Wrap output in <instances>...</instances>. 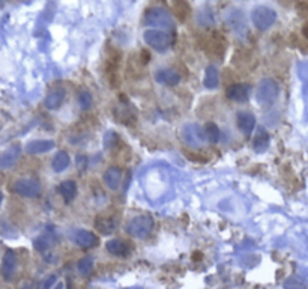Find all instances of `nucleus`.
<instances>
[{
  "label": "nucleus",
  "instance_id": "obj_1",
  "mask_svg": "<svg viewBox=\"0 0 308 289\" xmlns=\"http://www.w3.org/2000/svg\"><path fill=\"white\" fill-rule=\"evenodd\" d=\"M153 227H155L153 219L150 215L144 214V215H137L132 220H129L128 225H126V232L134 238L144 240L152 233Z\"/></svg>",
  "mask_w": 308,
  "mask_h": 289
},
{
  "label": "nucleus",
  "instance_id": "obj_2",
  "mask_svg": "<svg viewBox=\"0 0 308 289\" xmlns=\"http://www.w3.org/2000/svg\"><path fill=\"white\" fill-rule=\"evenodd\" d=\"M144 42L158 53H164L171 45V37L161 29H147L143 33Z\"/></svg>",
  "mask_w": 308,
  "mask_h": 289
},
{
  "label": "nucleus",
  "instance_id": "obj_3",
  "mask_svg": "<svg viewBox=\"0 0 308 289\" xmlns=\"http://www.w3.org/2000/svg\"><path fill=\"white\" fill-rule=\"evenodd\" d=\"M144 24L146 26H150L153 29H158V27H167V29H171L173 27V20H171V15L170 12L161 8V6H153V8H149L144 14Z\"/></svg>",
  "mask_w": 308,
  "mask_h": 289
},
{
  "label": "nucleus",
  "instance_id": "obj_4",
  "mask_svg": "<svg viewBox=\"0 0 308 289\" xmlns=\"http://www.w3.org/2000/svg\"><path fill=\"white\" fill-rule=\"evenodd\" d=\"M251 21L254 24L256 29L259 30H267L269 27H272L277 21V12L265 5H260L257 8L253 9L251 12Z\"/></svg>",
  "mask_w": 308,
  "mask_h": 289
},
{
  "label": "nucleus",
  "instance_id": "obj_5",
  "mask_svg": "<svg viewBox=\"0 0 308 289\" xmlns=\"http://www.w3.org/2000/svg\"><path fill=\"white\" fill-rule=\"evenodd\" d=\"M278 84L274 79H263L257 86V101L263 105L272 104L278 97Z\"/></svg>",
  "mask_w": 308,
  "mask_h": 289
},
{
  "label": "nucleus",
  "instance_id": "obj_6",
  "mask_svg": "<svg viewBox=\"0 0 308 289\" xmlns=\"http://www.w3.org/2000/svg\"><path fill=\"white\" fill-rule=\"evenodd\" d=\"M12 190H14V193L20 194L23 197H30V199L40 197L42 191L40 181L35 179V178H23V179H18L14 184Z\"/></svg>",
  "mask_w": 308,
  "mask_h": 289
},
{
  "label": "nucleus",
  "instance_id": "obj_7",
  "mask_svg": "<svg viewBox=\"0 0 308 289\" xmlns=\"http://www.w3.org/2000/svg\"><path fill=\"white\" fill-rule=\"evenodd\" d=\"M251 86L246 83H236V84H230L226 89V97L228 100L235 101V103H245L251 97Z\"/></svg>",
  "mask_w": 308,
  "mask_h": 289
},
{
  "label": "nucleus",
  "instance_id": "obj_8",
  "mask_svg": "<svg viewBox=\"0 0 308 289\" xmlns=\"http://www.w3.org/2000/svg\"><path fill=\"white\" fill-rule=\"evenodd\" d=\"M17 256L12 250H6L3 258H2V265H0V273L5 282H11L15 276L17 271Z\"/></svg>",
  "mask_w": 308,
  "mask_h": 289
},
{
  "label": "nucleus",
  "instance_id": "obj_9",
  "mask_svg": "<svg viewBox=\"0 0 308 289\" xmlns=\"http://www.w3.org/2000/svg\"><path fill=\"white\" fill-rule=\"evenodd\" d=\"M20 144H12L8 149L2 151L0 152V170H6L15 165L20 157Z\"/></svg>",
  "mask_w": 308,
  "mask_h": 289
},
{
  "label": "nucleus",
  "instance_id": "obj_10",
  "mask_svg": "<svg viewBox=\"0 0 308 289\" xmlns=\"http://www.w3.org/2000/svg\"><path fill=\"white\" fill-rule=\"evenodd\" d=\"M155 80L164 86H176L181 82V74L173 68H161L155 73Z\"/></svg>",
  "mask_w": 308,
  "mask_h": 289
},
{
  "label": "nucleus",
  "instance_id": "obj_11",
  "mask_svg": "<svg viewBox=\"0 0 308 289\" xmlns=\"http://www.w3.org/2000/svg\"><path fill=\"white\" fill-rule=\"evenodd\" d=\"M72 238H74V243L82 248H92L98 246V243H100L98 237L93 232H89V230H84V229L77 230Z\"/></svg>",
  "mask_w": 308,
  "mask_h": 289
},
{
  "label": "nucleus",
  "instance_id": "obj_12",
  "mask_svg": "<svg viewBox=\"0 0 308 289\" xmlns=\"http://www.w3.org/2000/svg\"><path fill=\"white\" fill-rule=\"evenodd\" d=\"M56 146L54 140H47V139H38V140H32L26 144V152L29 155H38V154H45L48 151H51Z\"/></svg>",
  "mask_w": 308,
  "mask_h": 289
},
{
  "label": "nucleus",
  "instance_id": "obj_13",
  "mask_svg": "<svg viewBox=\"0 0 308 289\" xmlns=\"http://www.w3.org/2000/svg\"><path fill=\"white\" fill-rule=\"evenodd\" d=\"M236 124L244 134H251L256 128V116L251 112H239L236 115Z\"/></svg>",
  "mask_w": 308,
  "mask_h": 289
},
{
  "label": "nucleus",
  "instance_id": "obj_14",
  "mask_svg": "<svg viewBox=\"0 0 308 289\" xmlns=\"http://www.w3.org/2000/svg\"><path fill=\"white\" fill-rule=\"evenodd\" d=\"M103 179L104 184L108 187L110 190H118L119 186H121V183H122V169L116 167V166L107 169L105 173H104Z\"/></svg>",
  "mask_w": 308,
  "mask_h": 289
},
{
  "label": "nucleus",
  "instance_id": "obj_15",
  "mask_svg": "<svg viewBox=\"0 0 308 289\" xmlns=\"http://www.w3.org/2000/svg\"><path fill=\"white\" fill-rule=\"evenodd\" d=\"M65 95H66V92H65V89L63 87H54V89H51L48 94H47V97H45V107L48 109V110H56V109H59L63 103V100H65Z\"/></svg>",
  "mask_w": 308,
  "mask_h": 289
},
{
  "label": "nucleus",
  "instance_id": "obj_16",
  "mask_svg": "<svg viewBox=\"0 0 308 289\" xmlns=\"http://www.w3.org/2000/svg\"><path fill=\"white\" fill-rule=\"evenodd\" d=\"M105 248L110 255L113 256H119V258H125L129 255V247L126 246V243L123 240H119V238H114V240H110L107 241L105 244Z\"/></svg>",
  "mask_w": 308,
  "mask_h": 289
},
{
  "label": "nucleus",
  "instance_id": "obj_17",
  "mask_svg": "<svg viewBox=\"0 0 308 289\" xmlns=\"http://www.w3.org/2000/svg\"><path fill=\"white\" fill-rule=\"evenodd\" d=\"M59 193L63 197L65 204H71L77 196V184L72 179H66L59 186Z\"/></svg>",
  "mask_w": 308,
  "mask_h": 289
},
{
  "label": "nucleus",
  "instance_id": "obj_18",
  "mask_svg": "<svg viewBox=\"0 0 308 289\" xmlns=\"http://www.w3.org/2000/svg\"><path fill=\"white\" fill-rule=\"evenodd\" d=\"M203 84L206 89H217L220 84V77H218V69L215 65H207L205 69V79Z\"/></svg>",
  "mask_w": 308,
  "mask_h": 289
},
{
  "label": "nucleus",
  "instance_id": "obj_19",
  "mask_svg": "<svg viewBox=\"0 0 308 289\" xmlns=\"http://www.w3.org/2000/svg\"><path fill=\"white\" fill-rule=\"evenodd\" d=\"M93 225L95 229L104 235H111L116 230V222L111 217H98Z\"/></svg>",
  "mask_w": 308,
  "mask_h": 289
},
{
  "label": "nucleus",
  "instance_id": "obj_20",
  "mask_svg": "<svg viewBox=\"0 0 308 289\" xmlns=\"http://www.w3.org/2000/svg\"><path fill=\"white\" fill-rule=\"evenodd\" d=\"M69 161H71V160H69L68 152H65V151H59V152L54 155L53 161H51V167H53L54 172L61 173V172H63L65 169H68Z\"/></svg>",
  "mask_w": 308,
  "mask_h": 289
},
{
  "label": "nucleus",
  "instance_id": "obj_21",
  "mask_svg": "<svg viewBox=\"0 0 308 289\" xmlns=\"http://www.w3.org/2000/svg\"><path fill=\"white\" fill-rule=\"evenodd\" d=\"M269 143H271L269 134H267L266 131L262 130V131L254 137V140H253V149H254L256 152L262 154V152H265L267 148H269Z\"/></svg>",
  "mask_w": 308,
  "mask_h": 289
},
{
  "label": "nucleus",
  "instance_id": "obj_22",
  "mask_svg": "<svg viewBox=\"0 0 308 289\" xmlns=\"http://www.w3.org/2000/svg\"><path fill=\"white\" fill-rule=\"evenodd\" d=\"M54 244V237L51 233H44L41 237L35 238L33 241V247L36 248L38 251H45Z\"/></svg>",
  "mask_w": 308,
  "mask_h": 289
},
{
  "label": "nucleus",
  "instance_id": "obj_23",
  "mask_svg": "<svg viewBox=\"0 0 308 289\" xmlns=\"http://www.w3.org/2000/svg\"><path fill=\"white\" fill-rule=\"evenodd\" d=\"M205 136L206 139L209 140V143H218V140H220V128H218V125L214 124V122H207L205 125Z\"/></svg>",
  "mask_w": 308,
  "mask_h": 289
},
{
  "label": "nucleus",
  "instance_id": "obj_24",
  "mask_svg": "<svg viewBox=\"0 0 308 289\" xmlns=\"http://www.w3.org/2000/svg\"><path fill=\"white\" fill-rule=\"evenodd\" d=\"M77 268H79L80 274H83V276L90 274L92 269H93V258L92 256H84V258H82L79 261V264H77Z\"/></svg>",
  "mask_w": 308,
  "mask_h": 289
},
{
  "label": "nucleus",
  "instance_id": "obj_25",
  "mask_svg": "<svg viewBox=\"0 0 308 289\" xmlns=\"http://www.w3.org/2000/svg\"><path fill=\"white\" fill-rule=\"evenodd\" d=\"M284 288L286 289H305L307 288V282L298 276H293L290 277L287 282L284 283Z\"/></svg>",
  "mask_w": 308,
  "mask_h": 289
},
{
  "label": "nucleus",
  "instance_id": "obj_26",
  "mask_svg": "<svg viewBox=\"0 0 308 289\" xmlns=\"http://www.w3.org/2000/svg\"><path fill=\"white\" fill-rule=\"evenodd\" d=\"M92 103H93L92 94L87 92V91H82L80 95H79V104H80V107H82V109H89V107L92 105Z\"/></svg>",
  "mask_w": 308,
  "mask_h": 289
},
{
  "label": "nucleus",
  "instance_id": "obj_27",
  "mask_svg": "<svg viewBox=\"0 0 308 289\" xmlns=\"http://www.w3.org/2000/svg\"><path fill=\"white\" fill-rule=\"evenodd\" d=\"M173 9H175L176 15H178L181 20H185L186 15H188V12H189V8H188V5H186L185 2H178V3H175V5H173Z\"/></svg>",
  "mask_w": 308,
  "mask_h": 289
},
{
  "label": "nucleus",
  "instance_id": "obj_28",
  "mask_svg": "<svg viewBox=\"0 0 308 289\" xmlns=\"http://www.w3.org/2000/svg\"><path fill=\"white\" fill-rule=\"evenodd\" d=\"M118 143H119V137H118V134H116L114 131H108V133L104 136V146H105L107 149H111L113 146H116Z\"/></svg>",
  "mask_w": 308,
  "mask_h": 289
},
{
  "label": "nucleus",
  "instance_id": "obj_29",
  "mask_svg": "<svg viewBox=\"0 0 308 289\" xmlns=\"http://www.w3.org/2000/svg\"><path fill=\"white\" fill-rule=\"evenodd\" d=\"M57 282V276L56 274H50L44 282H42L41 289H51V286Z\"/></svg>",
  "mask_w": 308,
  "mask_h": 289
},
{
  "label": "nucleus",
  "instance_id": "obj_30",
  "mask_svg": "<svg viewBox=\"0 0 308 289\" xmlns=\"http://www.w3.org/2000/svg\"><path fill=\"white\" fill-rule=\"evenodd\" d=\"M86 166H87V158L84 155H79L77 157V167H79V170H86Z\"/></svg>",
  "mask_w": 308,
  "mask_h": 289
},
{
  "label": "nucleus",
  "instance_id": "obj_31",
  "mask_svg": "<svg viewBox=\"0 0 308 289\" xmlns=\"http://www.w3.org/2000/svg\"><path fill=\"white\" fill-rule=\"evenodd\" d=\"M54 289H65V285H63L62 282H59V283L56 285V288H54Z\"/></svg>",
  "mask_w": 308,
  "mask_h": 289
},
{
  "label": "nucleus",
  "instance_id": "obj_32",
  "mask_svg": "<svg viewBox=\"0 0 308 289\" xmlns=\"http://www.w3.org/2000/svg\"><path fill=\"white\" fill-rule=\"evenodd\" d=\"M2 202H3V193L0 191V205H2Z\"/></svg>",
  "mask_w": 308,
  "mask_h": 289
}]
</instances>
